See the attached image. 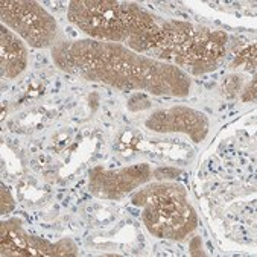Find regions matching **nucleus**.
I'll return each instance as SVG.
<instances>
[{
    "instance_id": "nucleus-1",
    "label": "nucleus",
    "mask_w": 257,
    "mask_h": 257,
    "mask_svg": "<svg viewBox=\"0 0 257 257\" xmlns=\"http://www.w3.org/2000/svg\"><path fill=\"white\" fill-rule=\"evenodd\" d=\"M55 64L87 81L156 96L190 93V76L177 66L137 54L119 44L97 40L63 41L52 47Z\"/></svg>"
},
{
    "instance_id": "nucleus-2",
    "label": "nucleus",
    "mask_w": 257,
    "mask_h": 257,
    "mask_svg": "<svg viewBox=\"0 0 257 257\" xmlns=\"http://www.w3.org/2000/svg\"><path fill=\"white\" fill-rule=\"evenodd\" d=\"M227 43L228 37L222 31H210L186 22H168L126 44L137 54L199 76L219 67L227 54Z\"/></svg>"
},
{
    "instance_id": "nucleus-3",
    "label": "nucleus",
    "mask_w": 257,
    "mask_h": 257,
    "mask_svg": "<svg viewBox=\"0 0 257 257\" xmlns=\"http://www.w3.org/2000/svg\"><path fill=\"white\" fill-rule=\"evenodd\" d=\"M67 16L91 40L108 43H128L159 28L157 19L139 5L116 0H75Z\"/></svg>"
},
{
    "instance_id": "nucleus-4",
    "label": "nucleus",
    "mask_w": 257,
    "mask_h": 257,
    "mask_svg": "<svg viewBox=\"0 0 257 257\" xmlns=\"http://www.w3.org/2000/svg\"><path fill=\"white\" fill-rule=\"evenodd\" d=\"M133 204L143 209V222L157 237L183 240L198 225L186 189L175 183L149 184L134 195Z\"/></svg>"
},
{
    "instance_id": "nucleus-5",
    "label": "nucleus",
    "mask_w": 257,
    "mask_h": 257,
    "mask_svg": "<svg viewBox=\"0 0 257 257\" xmlns=\"http://www.w3.org/2000/svg\"><path fill=\"white\" fill-rule=\"evenodd\" d=\"M0 17L5 26L17 32L32 47H50L55 44L58 26L40 4L32 0H2Z\"/></svg>"
},
{
    "instance_id": "nucleus-6",
    "label": "nucleus",
    "mask_w": 257,
    "mask_h": 257,
    "mask_svg": "<svg viewBox=\"0 0 257 257\" xmlns=\"http://www.w3.org/2000/svg\"><path fill=\"white\" fill-rule=\"evenodd\" d=\"M2 255H76L78 248L72 239H61L50 243L37 236L28 234L19 219L4 221L0 227Z\"/></svg>"
},
{
    "instance_id": "nucleus-7",
    "label": "nucleus",
    "mask_w": 257,
    "mask_h": 257,
    "mask_svg": "<svg viewBox=\"0 0 257 257\" xmlns=\"http://www.w3.org/2000/svg\"><path fill=\"white\" fill-rule=\"evenodd\" d=\"M152 171L148 165H134L119 171H105L94 168L90 171L88 189L94 196L105 199H119L134 189L149 181Z\"/></svg>"
},
{
    "instance_id": "nucleus-8",
    "label": "nucleus",
    "mask_w": 257,
    "mask_h": 257,
    "mask_svg": "<svg viewBox=\"0 0 257 257\" xmlns=\"http://www.w3.org/2000/svg\"><path fill=\"white\" fill-rule=\"evenodd\" d=\"M146 126L156 133H184L195 143L202 142L209 134L207 116L189 107L159 110L149 116Z\"/></svg>"
},
{
    "instance_id": "nucleus-9",
    "label": "nucleus",
    "mask_w": 257,
    "mask_h": 257,
    "mask_svg": "<svg viewBox=\"0 0 257 257\" xmlns=\"http://www.w3.org/2000/svg\"><path fill=\"white\" fill-rule=\"evenodd\" d=\"M2 40H0V60H2V75L8 79L17 78L25 72L28 64V52L23 41L2 26Z\"/></svg>"
},
{
    "instance_id": "nucleus-10",
    "label": "nucleus",
    "mask_w": 257,
    "mask_h": 257,
    "mask_svg": "<svg viewBox=\"0 0 257 257\" xmlns=\"http://www.w3.org/2000/svg\"><path fill=\"white\" fill-rule=\"evenodd\" d=\"M231 66L233 67L242 66L245 70H254V66H255V46L251 44V46L245 47L240 54L236 55Z\"/></svg>"
},
{
    "instance_id": "nucleus-11",
    "label": "nucleus",
    "mask_w": 257,
    "mask_h": 257,
    "mask_svg": "<svg viewBox=\"0 0 257 257\" xmlns=\"http://www.w3.org/2000/svg\"><path fill=\"white\" fill-rule=\"evenodd\" d=\"M151 107V100L146 97V94L136 93L130 97L128 100V110L130 111H139V110H146Z\"/></svg>"
},
{
    "instance_id": "nucleus-12",
    "label": "nucleus",
    "mask_w": 257,
    "mask_h": 257,
    "mask_svg": "<svg viewBox=\"0 0 257 257\" xmlns=\"http://www.w3.org/2000/svg\"><path fill=\"white\" fill-rule=\"evenodd\" d=\"M240 85H242V76H239V75L228 76L225 79V82H224V94L228 96V97L236 96V93L239 91Z\"/></svg>"
},
{
    "instance_id": "nucleus-13",
    "label": "nucleus",
    "mask_w": 257,
    "mask_h": 257,
    "mask_svg": "<svg viewBox=\"0 0 257 257\" xmlns=\"http://www.w3.org/2000/svg\"><path fill=\"white\" fill-rule=\"evenodd\" d=\"M13 209H14V199H13L11 193L4 187L2 189V210H0V212H2V215H7Z\"/></svg>"
},
{
    "instance_id": "nucleus-14",
    "label": "nucleus",
    "mask_w": 257,
    "mask_h": 257,
    "mask_svg": "<svg viewBox=\"0 0 257 257\" xmlns=\"http://www.w3.org/2000/svg\"><path fill=\"white\" fill-rule=\"evenodd\" d=\"M181 174V171H178V169H171V168H160V169H157L156 172H154V175H156L159 180H165L166 177L168 178H175L177 175H180Z\"/></svg>"
},
{
    "instance_id": "nucleus-15",
    "label": "nucleus",
    "mask_w": 257,
    "mask_h": 257,
    "mask_svg": "<svg viewBox=\"0 0 257 257\" xmlns=\"http://www.w3.org/2000/svg\"><path fill=\"white\" fill-rule=\"evenodd\" d=\"M190 254L192 255H204L202 252V243H201V237H193L192 242H190Z\"/></svg>"
},
{
    "instance_id": "nucleus-16",
    "label": "nucleus",
    "mask_w": 257,
    "mask_h": 257,
    "mask_svg": "<svg viewBox=\"0 0 257 257\" xmlns=\"http://www.w3.org/2000/svg\"><path fill=\"white\" fill-rule=\"evenodd\" d=\"M246 94H243L242 96V99L243 100H251V99H254L255 97V79L252 81V84L246 88V91H245Z\"/></svg>"
}]
</instances>
